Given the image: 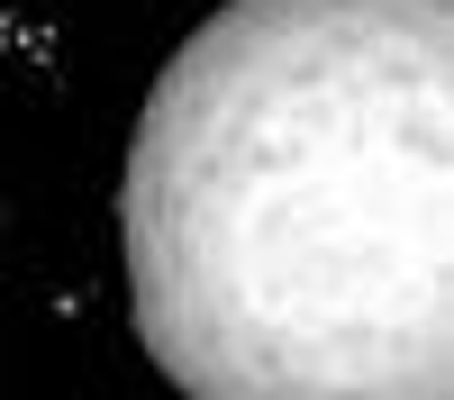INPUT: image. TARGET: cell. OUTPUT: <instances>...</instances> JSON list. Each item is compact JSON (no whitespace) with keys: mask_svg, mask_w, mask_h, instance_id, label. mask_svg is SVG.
<instances>
[{"mask_svg":"<svg viewBox=\"0 0 454 400\" xmlns=\"http://www.w3.org/2000/svg\"><path fill=\"white\" fill-rule=\"evenodd\" d=\"M192 400H454V0H218L119 173Z\"/></svg>","mask_w":454,"mask_h":400,"instance_id":"1","label":"cell"}]
</instances>
